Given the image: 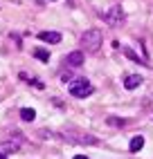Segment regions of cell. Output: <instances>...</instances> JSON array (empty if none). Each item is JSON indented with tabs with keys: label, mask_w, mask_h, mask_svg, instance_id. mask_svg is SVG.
<instances>
[{
	"label": "cell",
	"mask_w": 153,
	"mask_h": 159,
	"mask_svg": "<svg viewBox=\"0 0 153 159\" xmlns=\"http://www.w3.org/2000/svg\"><path fill=\"white\" fill-rule=\"evenodd\" d=\"M142 148H144V137H142V134L133 137V139H131V146H128V150H131V152H140Z\"/></svg>",
	"instance_id": "8"
},
{
	"label": "cell",
	"mask_w": 153,
	"mask_h": 159,
	"mask_svg": "<svg viewBox=\"0 0 153 159\" xmlns=\"http://www.w3.org/2000/svg\"><path fill=\"white\" fill-rule=\"evenodd\" d=\"M0 159H7V155H0Z\"/></svg>",
	"instance_id": "14"
},
{
	"label": "cell",
	"mask_w": 153,
	"mask_h": 159,
	"mask_svg": "<svg viewBox=\"0 0 153 159\" xmlns=\"http://www.w3.org/2000/svg\"><path fill=\"white\" fill-rule=\"evenodd\" d=\"M20 148V143L16 141H9V143H0V155H7V152H16Z\"/></svg>",
	"instance_id": "9"
},
{
	"label": "cell",
	"mask_w": 153,
	"mask_h": 159,
	"mask_svg": "<svg viewBox=\"0 0 153 159\" xmlns=\"http://www.w3.org/2000/svg\"><path fill=\"white\" fill-rule=\"evenodd\" d=\"M140 85H142V76H140V74H128V76L124 79V88L126 90H135Z\"/></svg>",
	"instance_id": "7"
},
{
	"label": "cell",
	"mask_w": 153,
	"mask_h": 159,
	"mask_svg": "<svg viewBox=\"0 0 153 159\" xmlns=\"http://www.w3.org/2000/svg\"><path fill=\"white\" fill-rule=\"evenodd\" d=\"M81 63H83V52H70L65 56V65L68 67H79Z\"/></svg>",
	"instance_id": "5"
},
{
	"label": "cell",
	"mask_w": 153,
	"mask_h": 159,
	"mask_svg": "<svg viewBox=\"0 0 153 159\" xmlns=\"http://www.w3.org/2000/svg\"><path fill=\"white\" fill-rule=\"evenodd\" d=\"M101 40H104V36H101V31L99 29H88L86 34L81 36V45H83V49L86 52H97L101 47Z\"/></svg>",
	"instance_id": "1"
},
{
	"label": "cell",
	"mask_w": 153,
	"mask_h": 159,
	"mask_svg": "<svg viewBox=\"0 0 153 159\" xmlns=\"http://www.w3.org/2000/svg\"><path fill=\"white\" fill-rule=\"evenodd\" d=\"M74 159H88L86 155H74Z\"/></svg>",
	"instance_id": "13"
},
{
	"label": "cell",
	"mask_w": 153,
	"mask_h": 159,
	"mask_svg": "<svg viewBox=\"0 0 153 159\" xmlns=\"http://www.w3.org/2000/svg\"><path fill=\"white\" fill-rule=\"evenodd\" d=\"M124 54H126V56H128L131 61H135V63H142V61H140V56H137V54H133L131 49H124Z\"/></svg>",
	"instance_id": "12"
},
{
	"label": "cell",
	"mask_w": 153,
	"mask_h": 159,
	"mask_svg": "<svg viewBox=\"0 0 153 159\" xmlns=\"http://www.w3.org/2000/svg\"><path fill=\"white\" fill-rule=\"evenodd\" d=\"M38 38L43 40V43H52V45L61 43V34H59V31H41Z\"/></svg>",
	"instance_id": "6"
},
{
	"label": "cell",
	"mask_w": 153,
	"mask_h": 159,
	"mask_svg": "<svg viewBox=\"0 0 153 159\" xmlns=\"http://www.w3.org/2000/svg\"><path fill=\"white\" fill-rule=\"evenodd\" d=\"M20 119H23V121H34L36 119V112L32 108H23V110H20Z\"/></svg>",
	"instance_id": "10"
},
{
	"label": "cell",
	"mask_w": 153,
	"mask_h": 159,
	"mask_svg": "<svg viewBox=\"0 0 153 159\" xmlns=\"http://www.w3.org/2000/svg\"><path fill=\"white\" fill-rule=\"evenodd\" d=\"M65 139L72 141V143H90V146L99 143V139H97V137H92V134H79V137H74V134H65Z\"/></svg>",
	"instance_id": "4"
},
{
	"label": "cell",
	"mask_w": 153,
	"mask_h": 159,
	"mask_svg": "<svg viewBox=\"0 0 153 159\" xmlns=\"http://www.w3.org/2000/svg\"><path fill=\"white\" fill-rule=\"evenodd\" d=\"M101 18H104V23H106L108 27H119V25L124 23L126 16H124V9L119 7V5H113L106 14H101Z\"/></svg>",
	"instance_id": "3"
},
{
	"label": "cell",
	"mask_w": 153,
	"mask_h": 159,
	"mask_svg": "<svg viewBox=\"0 0 153 159\" xmlns=\"http://www.w3.org/2000/svg\"><path fill=\"white\" fill-rule=\"evenodd\" d=\"M68 90H70V94L74 99H86L88 94H92V85H90L88 79H74Z\"/></svg>",
	"instance_id": "2"
},
{
	"label": "cell",
	"mask_w": 153,
	"mask_h": 159,
	"mask_svg": "<svg viewBox=\"0 0 153 159\" xmlns=\"http://www.w3.org/2000/svg\"><path fill=\"white\" fill-rule=\"evenodd\" d=\"M34 56L41 58V61H50V52H45V49H36V52H34Z\"/></svg>",
	"instance_id": "11"
}]
</instances>
